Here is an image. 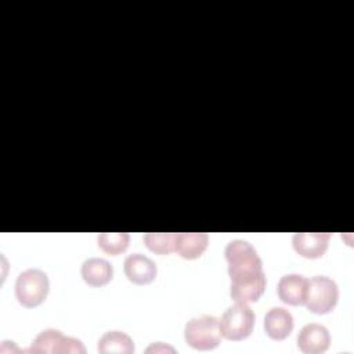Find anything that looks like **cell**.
Listing matches in <instances>:
<instances>
[{
	"label": "cell",
	"instance_id": "cell-1",
	"mask_svg": "<svg viewBox=\"0 0 354 354\" xmlns=\"http://www.w3.org/2000/svg\"><path fill=\"white\" fill-rule=\"evenodd\" d=\"M224 254L228 261L231 297L242 303L257 301L266 289L267 279L256 249L248 241L234 239L227 243Z\"/></svg>",
	"mask_w": 354,
	"mask_h": 354
},
{
	"label": "cell",
	"instance_id": "cell-2",
	"mask_svg": "<svg viewBox=\"0 0 354 354\" xmlns=\"http://www.w3.org/2000/svg\"><path fill=\"white\" fill-rule=\"evenodd\" d=\"M220 322L214 315L203 314L187 321L184 326V339L195 350L206 351L217 347L221 340Z\"/></svg>",
	"mask_w": 354,
	"mask_h": 354
},
{
	"label": "cell",
	"instance_id": "cell-3",
	"mask_svg": "<svg viewBox=\"0 0 354 354\" xmlns=\"http://www.w3.org/2000/svg\"><path fill=\"white\" fill-rule=\"evenodd\" d=\"M50 289L48 277L39 268L22 271L15 281V296L24 307H36L41 304Z\"/></svg>",
	"mask_w": 354,
	"mask_h": 354
},
{
	"label": "cell",
	"instance_id": "cell-4",
	"mask_svg": "<svg viewBox=\"0 0 354 354\" xmlns=\"http://www.w3.org/2000/svg\"><path fill=\"white\" fill-rule=\"evenodd\" d=\"M339 299V289L333 279L325 275H315L307 279L304 304L315 314H326L332 311Z\"/></svg>",
	"mask_w": 354,
	"mask_h": 354
},
{
	"label": "cell",
	"instance_id": "cell-5",
	"mask_svg": "<svg viewBox=\"0 0 354 354\" xmlns=\"http://www.w3.org/2000/svg\"><path fill=\"white\" fill-rule=\"evenodd\" d=\"M254 319V313L248 303L236 301L230 306L218 319L221 335L234 342L246 339L253 330Z\"/></svg>",
	"mask_w": 354,
	"mask_h": 354
},
{
	"label": "cell",
	"instance_id": "cell-6",
	"mask_svg": "<svg viewBox=\"0 0 354 354\" xmlns=\"http://www.w3.org/2000/svg\"><path fill=\"white\" fill-rule=\"evenodd\" d=\"M30 353H77L84 354L86 347L83 343L72 336H65L58 329H44L32 342L30 348L25 350Z\"/></svg>",
	"mask_w": 354,
	"mask_h": 354
},
{
	"label": "cell",
	"instance_id": "cell-7",
	"mask_svg": "<svg viewBox=\"0 0 354 354\" xmlns=\"http://www.w3.org/2000/svg\"><path fill=\"white\" fill-rule=\"evenodd\" d=\"M330 343L329 330L321 324H307L297 335V347L306 354H321Z\"/></svg>",
	"mask_w": 354,
	"mask_h": 354
},
{
	"label": "cell",
	"instance_id": "cell-8",
	"mask_svg": "<svg viewBox=\"0 0 354 354\" xmlns=\"http://www.w3.org/2000/svg\"><path fill=\"white\" fill-rule=\"evenodd\" d=\"M123 270L127 279L136 285L151 283L158 272L156 264L149 257L141 253L129 254L124 259Z\"/></svg>",
	"mask_w": 354,
	"mask_h": 354
},
{
	"label": "cell",
	"instance_id": "cell-9",
	"mask_svg": "<svg viewBox=\"0 0 354 354\" xmlns=\"http://www.w3.org/2000/svg\"><path fill=\"white\" fill-rule=\"evenodd\" d=\"M329 239V232H296L292 243L300 256L307 259H318L326 252Z\"/></svg>",
	"mask_w": 354,
	"mask_h": 354
},
{
	"label": "cell",
	"instance_id": "cell-10",
	"mask_svg": "<svg viewBox=\"0 0 354 354\" xmlns=\"http://www.w3.org/2000/svg\"><path fill=\"white\" fill-rule=\"evenodd\" d=\"M293 329V317L283 307H272L264 315V330L272 340L286 339Z\"/></svg>",
	"mask_w": 354,
	"mask_h": 354
},
{
	"label": "cell",
	"instance_id": "cell-11",
	"mask_svg": "<svg viewBox=\"0 0 354 354\" xmlns=\"http://www.w3.org/2000/svg\"><path fill=\"white\" fill-rule=\"evenodd\" d=\"M307 289V279L300 274H286L281 277L277 292L278 297L290 306H300L304 303Z\"/></svg>",
	"mask_w": 354,
	"mask_h": 354
},
{
	"label": "cell",
	"instance_id": "cell-12",
	"mask_svg": "<svg viewBox=\"0 0 354 354\" xmlns=\"http://www.w3.org/2000/svg\"><path fill=\"white\" fill-rule=\"evenodd\" d=\"M209 243V235L206 232H177L174 252L181 257L194 260L202 256Z\"/></svg>",
	"mask_w": 354,
	"mask_h": 354
},
{
	"label": "cell",
	"instance_id": "cell-13",
	"mask_svg": "<svg viewBox=\"0 0 354 354\" xmlns=\"http://www.w3.org/2000/svg\"><path fill=\"white\" fill-rule=\"evenodd\" d=\"M80 274L87 285L97 288L106 285L112 279L113 268L112 264L105 259L90 257L83 261Z\"/></svg>",
	"mask_w": 354,
	"mask_h": 354
},
{
	"label": "cell",
	"instance_id": "cell-14",
	"mask_svg": "<svg viewBox=\"0 0 354 354\" xmlns=\"http://www.w3.org/2000/svg\"><path fill=\"white\" fill-rule=\"evenodd\" d=\"M97 350L101 354H131L134 353V343L122 330H108L100 337Z\"/></svg>",
	"mask_w": 354,
	"mask_h": 354
},
{
	"label": "cell",
	"instance_id": "cell-15",
	"mask_svg": "<svg viewBox=\"0 0 354 354\" xmlns=\"http://www.w3.org/2000/svg\"><path fill=\"white\" fill-rule=\"evenodd\" d=\"M97 242L102 252L118 256L127 249L130 235L127 232H101L97 236Z\"/></svg>",
	"mask_w": 354,
	"mask_h": 354
},
{
	"label": "cell",
	"instance_id": "cell-16",
	"mask_svg": "<svg viewBox=\"0 0 354 354\" xmlns=\"http://www.w3.org/2000/svg\"><path fill=\"white\" fill-rule=\"evenodd\" d=\"M176 235V232H147L144 234V243L156 254H169L174 252Z\"/></svg>",
	"mask_w": 354,
	"mask_h": 354
},
{
	"label": "cell",
	"instance_id": "cell-17",
	"mask_svg": "<svg viewBox=\"0 0 354 354\" xmlns=\"http://www.w3.org/2000/svg\"><path fill=\"white\" fill-rule=\"evenodd\" d=\"M147 353H151V351H155V353H158V351H170V353H174V348L173 347H170V346H166V344H163V343H153V344H151L147 350H145Z\"/></svg>",
	"mask_w": 354,
	"mask_h": 354
}]
</instances>
